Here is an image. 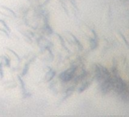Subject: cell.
Listing matches in <instances>:
<instances>
[{"label":"cell","instance_id":"3957f363","mask_svg":"<svg viewBox=\"0 0 129 117\" xmlns=\"http://www.w3.org/2000/svg\"><path fill=\"white\" fill-rule=\"evenodd\" d=\"M120 35L121 36V37H122V39L124 40V43H126V45L127 46V47H129V44H128V42H127V41L126 40V39L124 38V36H123V35H122V34H121V33H120Z\"/></svg>","mask_w":129,"mask_h":117},{"label":"cell","instance_id":"7a4b0ae2","mask_svg":"<svg viewBox=\"0 0 129 117\" xmlns=\"http://www.w3.org/2000/svg\"><path fill=\"white\" fill-rule=\"evenodd\" d=\"M0 12H2V13L6 16H10V17H15V16L14 12H12L10 9H9L6 7H3V6L0 7Z\"/></svg>","mask_w":129,"mask_h":117},{"label":"cell","instance_id":"6da1fadb","mask_svg":"<svg viewBox=\"0 0 129 117\" xmlns=\"http://www.w3.org/2000/svg\"><path fill=\"white\" fill-rule=\"evenodd\" d=\"M75 72V69H70L69 70L64 72V73L61 74V78L64 81H69L72 77H73V73Z\"/></svg>","mask_w":129,"mask_h":117}]
</instances>
